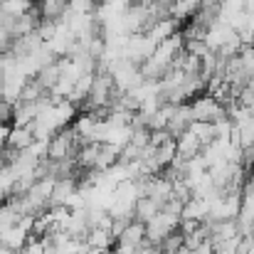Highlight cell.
Here are the masks:
<instances>
[{
    "label": "cell",
    "mask_w": 254,
    "mask_h": 254,
    "mask_svg": "<svg viewBox=\"0 0 254 254\" xmlns=\"http://www.w3.org/2000/svg\"><path fill=\"white\" fill-rule=\"evenodd\" d=\"M32 141H35V136H32L30 126H12L7 133V148H12V151H25L32 146Z\"/></svg>",
    "instance_id": "obj_7"
},
{
    "label": "cell",
    "mask_w": 254,
    "mask_h": 254,
    "mask_svg": "<svg viewBox=\"0 0 254 254\" xmlns=\"http://www.w3.org/2000/svg\"><path fill=\"white\" fill-rule=\"evenodd\" d=\"M183 50H185V52H190V55H195V57H202L210 47L205 45V40H185Z\"/></svg>",
    "instance_id": "obj_15"
},
{
    "label": "cell",
    "mask_w": 254,
    "mask_h": 254,
    "mask_svg": "<svg viewBox=\"0 0 254 254\" xmlns=\"http://www.w3.org/2000/svg\"><path fill=\"white\" fill-rule=\"evenodd\" d=\"M10 119H12V104L5 101V99H0V121L2 124H10Z\"/></svg>",
    "instance_id": "obj_17"
},
{
    "label": "cell",
    "mask_w": 254,
    "mask_h": 254,
    "mask_svg": "<svg viewBox=\"0 0 254 254\" xmlns=\"http://www.w3.org/2000/svg\"><path fill=\"white\" fill-rule=\"evenodd\" d=\"M119 151L116 146L111 143H99V151H96V161H94V170H109L116 161H119Z\"/></svg>",
    "instance_id": "obj_10"
},
{
    "label": "cell",
    "mask_w": 254,
    "mask_h": 254,
    "mask_svg": "<svg viewBox=\"0 0 254 254\" xmlns=\"http://www.w3.org/2000/svg\"><path fill=\"white\" fill-rule=\"evenodd\" d=\"M101 254H119V252H116V250H114V252H109V250H106V252H101Z\"/></svg>",
    "instance_id": "obj_21"
},
{
    "label": "cell",
    "mask_w": 254,
    "mask_h": 254,
    "mask_svg": "<svg viewBox=\"0 0 254 254\" xmlns=\"http://www.w3.org/2000/svg\"><path fill=\"white\" fill-rule=\"evenodd\" d=\"M86 245L89 247H94V250H101V252H106L116 240H114V235H111V230H101V227H91L89 232H86Z\"/></svg>",
    "instance_id": "obj_9"
},
{
    "label": "cell",
    "mask_w": 254,
    "mask_h": 254,
    "mask_svg": "<svg viewBox=\"0 0 254 254\" xmlns=\"http://www.w3.org/2000/svg\"><path fill=\"white\" fill-rule=\"evenodd\" d=\"M240 62H242V67H245V72L247 74H254V47H242L240 50Z\"/></svg>",
    "instance_id": "obj_16"
},
{
    "label": "cell",
    "mask_w": 254,
    "mask_h": 254,
    "mask_svg": "<svg viewBox=\"0 0 254 254\" xmlns=\"http://www.w3.org/2000/svg\"><path fill=\"white\" fill-rule=\"evenodd\" d=\"M7 133H10V124H2L0 121V151L7 146Z\"/></svg>",
    "instance_id": "obj_18"
},
{
    "label": "cell",
    "mask_w": 254,
    "mask_h": 254,
    "mask_svg": "<svg viewBox=\"0 0 254 254\" xmlns=\"http://www.w3.org/2000/svg\"><path fill=\"white\" fill-rule=\"evenodd\" d=\"M7 45H10V40H0V55L7 52Z\"/></svg>",
    "instance_id": "obj_19"
},
{
    "label": "cell",
    "mask_w": 254,
    "mask_h": 254,
    "mask_svg": "<svg viewBox=\"0 0 254 254\" xmlns=\"http://www.w3.org/2000/svg\"><path fill=\"white\" fill-rule=\"evenodd\" d=\"M190 109H192V119L195 121H220L227 116V106H222L215 96L210 94H202V96H195L190 101Z\"/></svg>",
    "instance_id": "obj_2"
},
{
    "label": "cell",
    "mask_w": 254,
    "mask_h": 254,
    "mask_svg": "<svg viewBox=\"0 0 254 254\" xmlns=\"http://www.w3.org/2000/svg\"><path fill=\"white\" fill-rule=\"evenodd\" d=\"M60 77H62V69H60V60H55V62H50V64H45L37 74H35V79L40 82V84L45 86L47 91L52 89V86L60 82Z\"/></svg>",
    "instance_id": "obj_11"
},
{
    "label": "cell",
    "mask_w": 254,
    "mask_h": 254,
    "mask_svg": "<svg viewBox=\"0 0 254 254\" xmlns=\"http://www.w3.org/2000/svg\"><path fill=\"white\" fill-rule=\"evenodd\" d=\"M200 151H202V143H200V138H197L190 128L183 131L180 136H175V153H178V158L188 161V158L197 156Z\"/></svg>",
    "instance_id": "obj_4"
},
{
    "label": "cell",
    "mask_w": 254,
    "mask_h": 254,
    "mask_svg": "<svg viewBox=\"0 0 254 254\" xmlns=\"http://www.w3.org/2000/svg\"><path fill=\"white\" fill-rule=\"evenodd\" d=\"M183 245H185V237H183V232H180V230H175V232H170L168 237L158 245V250H163V252H168V254H175Z\"/></svg>",
    "instance_id": "obj_14"
},
{
    "label": "cell",
    "mask_w": 254,
    "mask_h": 254,
    "mask_svg": "<svg viewBox=\"0 0 254 254\" xmlns=\"http://www.w3.org/2000/svg\"><path fill=\"white\" fill-rule=\"evenodd\" d=\"M143 225H146V240H148L151 245H161L170 232L178 230V225H180V215H173V212L161 210L156 217H151V220L143 222Z\"/></svg>",
    "instance_id": "obj_1"
},
{
    "label": "cell",
    "mask_w": 254,
    "mask_h": 254,
    "mask_svg": "<svg viewBox=\"0 0 254 254\" xmlns=\"http://www.w3.org/2000/svg\"><path fill=\"white\" fill-rule=\"evenodd\" d=\"M37 111H40V99L37 101H25V99H17L15 104H12V126H30L32 121H35V116H37Z\"/></svg>",
    "instance_id": "obj_3"
},
{
    "label": "cell",
    "mask_w": 254,
    "mask_h": 254,
    "mask_svg": "<svg viewBox=\"0 0 254 254\" xmlns=\"http://www.w3.org/2000/svg\"><path fill=\"white\" fill-rule=\"evenodd\" d=\"M158 254H168V252H163V250H158Z\"/></svg>",
    "instance_id": "obj_22"
},
{
    "label": "cell",
    "mask_w": 254,
    "mask_h": 254,
    "mask_svg": "<svg viewBox=\"0 0 254 254\" xmlns=\"http://www.w3.org/2000/svg\"><path fill=\"white\" fill-rule=\"evenodd\" d=\"M188 128L200 138V143H202V146H207L212 138H217V136H215V124H212V121H192Z\"/></svg>",
    "instance_id": "obj_12"
},
{
    "label": "cell",
    "mask_w": 254,
    "mask_h": 254,
    "mask_svg": "<svg viewBox=\"0 0 254 254\" xmlns=\"http://www.w3.org/2000/svg\"><path fill=\"white\" fill-rule=\"evenodd\" d=\"M153 2H161V5H173L175 0H153Z\"/></svg>",
    "instance_id": "obj_20"
},
{
    "label": "cell",
    "mask_w": 254,
    "mask_h": 254,
    "mask_svg": "<svg viewBox=\"0 0 254 254\" xmlns=\"http://www.w3.org/2000/svg\"><path fill=\"white\" fill-rule=\"evenodd\" d=\"M161 202L156 200V197H151V195H141L138 200H136V205H133V217L138 220V222H148L151 217H156L158 212H161Z\"/></svg>",
    "instance_id": "obj_6"
},
{
    "label": "cell",
    "mask_w": 254,
    "mask_h": 254,
    "mask_svg": "<svg viewBox=\"0 0 254 254\" xmlns=\"http://www.w3.org/2000/svg\"><path fill=\"white\" fill-rule=\"evenodd\" d=\"M0 7H2L5 12H10V15L20 17V15L30 12L35 5H32V0H2V2H0Z\"/></svg>",
    "instance_id": "obj_13"
},
{
    "label": "cell",
    "mask_w": 254,
    "mask_h": 254,
    "mask_svg": "<svg viewBox=\"0 0 254 254\" xmlns=\"http://www.w3.org/2000/svg\"><path fill=\"white\" fill-rule=\"evenodd\" d=\"M173 32H178V20H173V17H163V20H156L148 30H146V35L158 45V42H163L166 37H170Z\"/></svg>",
    "instance_id": "obj_8"
},
{
    "label": "cell",
    "mask_w": 254,
    "mask_h": 254,
    "mask_svg": "<svg viewBox=\"0 0 254 254\" xmlns=\"http://www.w3.org/2000/svg\"><path fill=\"white\" fill-rule=\"evenodd\" d=\"M74 190H77V178H60V180H55V188H52V195H50L47 207L67 205V200H69V195Z\"/></svg>",
    "instance_id": "obj_5"
}]
</instances>
